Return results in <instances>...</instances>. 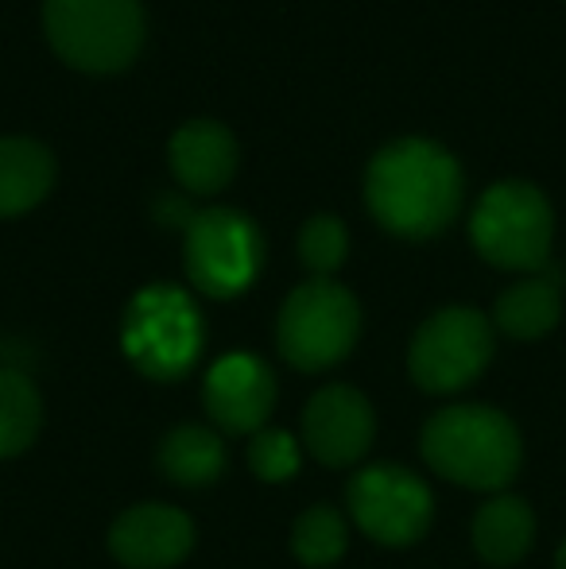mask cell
Masks as SVG:
<instances>
[{
  "instance_id": "1",
  "label": "cell",
  "mask_w": 566,
  "mask_h": 569,
  "mask_svg": "<svg viewBox=\"0 0 566 569\" xmlns=\"http://www.w3.org/2000/svg\"><path fill=\"white\" fill-rule=\"evenodd\" d=\"M461 190L458 159L424 136L393 140L365 171V206L380 229L404 240L438 237L458 218Z\"/></svg>"
},
{
  "instance_id": "2",
  "label": "cell",
  "mask_w": 566,
  "mask_h": 569,
  "mask_svg": "<svg viewBox=\"0 0 566 569\" xmlns=\"http://www.w3.org/2000/svg\"><path fill=\"white\" fill-rule=\"evenodd\" d=\"M427 465L450 485L474 492H500L520 472V430L497 407L461 403L446 407L424 427Z\"/></svg>"
},
{
  "instance_id": "3",
  "label": "cell",
  "mask_w": 566,
  "mask_h": 569,
  "mask_svg": "<svg viewBox=\"0 0 566 569\" xmlns=\"http://www.w3.org/2000/svg\"><path fill=\"white\" fill-rule=\"evenodd\" d=\"M140 0H43V36L82 74H121L143 47Z\"/></svg>"
},
{
  "instance_id": "4",
  "label": "cell",
  "mask_w": 566,
  "mask_h": 569,
  "mask_svg": "<svg viewBox=\"0 0 566 569\" xmlns=\"http://www.w3.org/2000/svg\"><path fill=\"white\" fill-rule=\"evenodd\" d=\"M206 326L195 299L175 283H151L125 310L121 349L148 380H179L202 357Z\"/></svg>"
},
{
  "instance_id": "5",
  "label": "cell",
  "mask_w": 566,
  "mask_h": 569,
  "mask_svg": "<svg viewBox=\"0 0 566 569\" xmlns=\"http://www.w3.org/2000/svg\"><path fill=\"white\" fill-rule=\"evenodd\" d=\"M477 256L500 271H539L552 256L555 213L539 187L508 179L489 187L469 213Z\"/></svg>"
},
{
  "instance_id": "6",
  "label": "cell",
  "mask_w": 566,
  "mask_h": 569,
  "mask_svg": "<svg viewBox=\"0 0 566 569\" xmlns=\"http://www.w3.org/2000/svg\"><path fill=\"white\" fill-rule=\"evenodd\" d=\"M361 338V307L334 279H307L287 295L276 341L299 372H326L341 365Z\"/></svg>"
},
{
  "instance_id": "7",
  "label": "cell",
  "mask_w": 566,
  "mask_h": 569,
  "mask_svg": "<svg viewBox=\"0 0 566 569\" xmlns=\"http://www.w3.org/2000/svg\"><path fill=\"white\" fill-rule=\"evenodd\" d=\"M182 268L210 299H237L265 268V237L241 210H202L190 218L182 240Z\"/></svg>"
},
{
  "instance_id": "8",
  "label": "cell",
  "mask_w": 566,
  "mask_h": 569,
  "mask_svg": "<svg viewBox=\"0 0 566 569\" xmlns=\"http://www.w3.org/2000/svg\"><path fill=\"white\" fill-rule=\"evenodd\" d=\"M493 360V322L474 307H446L416 330L408 349L411 380L430 396H450L477 380Z\"/></svg>"
},
{
  "instance_id": "9",
  "label": "cell",
  "mask_w": 566,
  "mask_h": 569,
  "mask_svg": "<svg viewBox=\"0 0 566 569\" xmlns=\"http://www.w3.org/2000/svg\"><path fill=\"white\" fill-rule=\"evenodd\" d=\"M354 523L380 547H411L435 519V496L427 480L400 465H369L354 472L346 488Z\"/></svg>"
},
{
  "instance_id": "10",
  "label": "cell",
  "mask_w": 566,
  "mask_h": 569,
  "mask_svg": "<svg viewBox=\"0 0 566 569\" xmlns=\"http://www.w3.org/2000/svg\"><path fill=\"white\" fill-rule=\"evenodd\" d=\"M373 435H377V415L369 399L349 383H330L315 391L302 411V442L315 453V461L330 469L361 461L373 446Z\"/></svg>"
},
{
  "instance_id": "11",
  "label": "cell",
  "mask_w": 566,
  "mask_h": 569,
  "mask_svg": "<svg viewBox=\"0 0 566 569\" xmlns=\"http://www.w3.org/2000/svg\"><path fill=\"white\" fill-rule=\"evenodd\" d=\"M202 403L226 435H257L276 407L272 368L252 352H229L206 376Z\"/></svg>"
},
{
  "instance_id": "12",
  "label": "cell",
  "mask_w": 566,
  "mask_h": 569,
  "mask_svg": "<svg viewBox=\"0 0 566 569\" xmlns=\"http://www.w3.org/2000/svg\"><path fill=\"white\" fill-rule=\"evenodd\" d=\"M109 550L129 569H175L195 550V519L167 503H137L109 527Z\"/></svg>"
},
{
  "instance_id": "13",
  "label": "cell",
  "mask_w": 566,
  "mask_h": 569,
  "mask_svg": "<svg viewBox=\"0 0 566 569\" xmlns=\"http://www.w3.org/2000/svg\"><path fill=\"white\" fill-rule=\"evenodd\" d=\"M167 163L187 194H221L237 174V140L218 120H187L167 143Z\"/></svg>"
},
{
  "instance_id": "14",
  "label": "cell",
  "mask_w": 566,
  "mask_h": 569,
  "mask_svg": "<svg viewBox=\"0 0 566 569\" xmlns=\"http://www.w3.org/2000/svg\"><path fill=\"white\" fill-rule=\"evenodd\" d=\"M54 156L31 136H0V218L31 213L54 187Z\"/></svg>"
},
{
  "instance_id": "15",
  "label": "cell",
  "mask_w": 566,
  "mask_h": 569,
  "mask_svg": "<svg viewBox=\"0 0 566 569\" xmlns=\"http://www.w3.org/2000/svg\"><path fill=\"white\" fill-rule=\"evenodd\" d=\"M536 542V516L520 496H497L474 516V547L489 566H516Z\"/></svg>"
},
{
  "instance_id": "16",
  "label": "cell",
  "mask_w": 566,
  "mask_h": 569,
  "mask_svg": "<svg viewBox=\"0 0 566 569\" xmlns=\"http://www.w3.org/2000/svg\"><path fill=\"white\" fill-rule=\"evenodd\" d=\"M563 291L552 276H532L513 283L493 307V326L513 341H539L559 326Z\"/></svg>"
},
{
  "instance_id": "17",
  "label": "cell",
  "mask_w": 566,
  "mask_h": 569,
  "mask_svg": "<svg viewBox=\"0 0 566 569\" xmlns=\"http://www.w3.org/2000/svg\"><path fill=\"white\" fill-rule=\"evenodd\" d=\"M229 453L214 430L206 427H175L171 435L159 442V469L182 488H202L226 472Z\"/></svg>"
},
{
  "instance_id": "18",
  "label": "cell",
  "mask_w": 566,
  "mask_h": 569,
  "mask_svg": "<svg viewBox=\"0 0 566 569\" xmlns=\"http://www.w3.org/2000/svg\"><path fill=\"white\" fill-rule=\"evenodd\" d=\"M43 427V399L16 368H0V457L23 453Z\"/></svg>"
},
{
  "instance_id": "19",
  "label": "cell",
  "mask_w": 566,
  "mask_h": 569,
  "mask_svg": "<svg viewBox=\"0 0 566 569\" xmlns=\"http://www.w3.org/2000/svg\"><path fill=\"white\" fill-rule=\"evenodd\" d=\"M346 519L334 508H307L291 527V550L302 566L326 569L346 555Z\"/></svg>"
},
{
  "instance_id": "20",
  "label": "cell",
  "mask_w": 566,
  "mask_h": 569,
  "mask_svg": "<svg viewBox=\"0 0 566 569\" xmlns=\"http://www.w3.org/2000/svg\"><path fill=\"white\" fill-rule=\"evenodd\" d=\"M349 256V232L334 213H318L299 229V260L315 279H330Z\"/></svg>"
},
{
  "instance_id": "21",
  "label": "cell",
  "mask_w": 566,
  "mask_h": 569,
  "mask_svg": "<svg viewBox=\"0 0 566 569\" xmlns=\"http://www.w3.org/2000/svg\"><path fill=\"white\" fill-rule=\"evenodd\" d=\"M299 442L287 430H257L249 446V465L260 480L268 485H284L299 472Z\"/></svg>"
},
{
  "instance_id": "22",
  "label": "cell",
  "mask_w": 566,
  "mask_h": 569,
  "mask_svg": "<svg viewBox=\"0 0 566 569\" xmlns=\"http://www.w3.org/2000/svg\"><path fill=\"white\" fill-rule=\"evenodd\" d=\"M555 569H566V542L559 547V555H555Z\"/></svg>"
}]
</instances>
